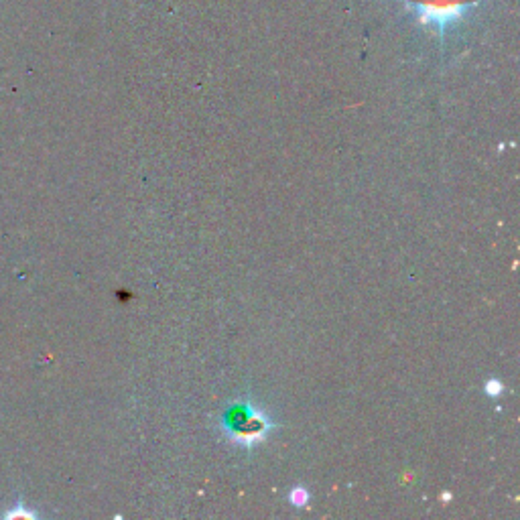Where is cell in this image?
<instances>
[{
	"label": "cell",
	"instance_id": "2",
	"mask_svg": "<svg viewBox=\"0 0 520 520\" xmlns=\"http://www.w3.org/2000/svg\"><path fill=\"white\" fill-rule=\"evenodd\" d=\"M478 5L480 0H407V7L417 23L435 31L439 37L453 25H458Z\"/></svg>",
	"mask_w": 520,
	"mask_h": 520
},
{
	"label": "cell",
	"instance_id": "1",
	"mask_svg": "<svg viewBox=\"0 0 520 520\" xmlns=\"http://www.w3.org/2000/svg\"><path fill=\"white\" fill-rule=\"evenodd\" d=\"M220 425L224 433L242 447H252L254 443L263 441L273 429V421L267 417V413L250 403L230 405L224 411Z\"/></svg>",
	"mask_w": 520,
	"mask_h": 520
},
{
	"label": "cell",
	"instance_id": "3",
	"mask_svg": "<svg viewBox=\"0 0 520 520\" xmlns=\"http://www.w3.org/2000/svg\"><path fill=\"white\" fill-rule=\"evenodd\" d=\"M289 500H291V504H295V506H307L309 504V492L305 490V488H293L291 490V494H289Z\"/></svg>",
	"mask_w": 520,
	"mask_h": 520
},
{
	"label": "cell",
	"instance_id": "4",
	"mask_svg": "<svg viewBox=\"0 0 520 520\" xmlns=\"http://www.w3.org/2000/svg\"><path fill=\"white\" fill-rule=\"evenodd\" d=\"M500 390H502V384H500L498 380H490V382L486 384V393H488V395H492V397L500 395Z\"/></svg>",
	"mask_w": 520,
	"mask_h": 520
}]
</instances>
